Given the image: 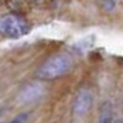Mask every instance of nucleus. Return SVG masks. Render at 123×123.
Here are the masks:
<instances>
[{
	"label": "nucleus",
	"instance_id": "obj_3",
	"mask_svg": "<svg viewBox=\"0 0 123 123\" xmlns=\"http://www.w3.org/2000/svg\"><path fill=\"white\" fill-rule=\"evenodd\" d=\"M44 92H46L44 85L42 83H39V81H33V83L25 85L18 91V94L16 96V101L21 105L33 104V102L42 98Z\"/></svg>",
	"mask_w": 123,
	"mask_h": 123
},
{
	"label": "nucleus",
	"instance_id": "obj_4",
	"mask_svg": "<svg viewBox=\"0 0 123 123\" xmlns=\"http://www.w3.org/2000/svg\"><path fill=\"white\" fill-rule=\"evenodd\" d=\"M92 106V95L91 92L86 89H83L78 92L75 97L74 105H73V111L76 117H84L87 112L90 111Z\"/></svg>",
	"mask_w": 123,
	"mask_h": 123
},
{
	"label": "nucleus",
	"instance_id": "obj_1",
	"mask_svg": "<svg viewBox=\"0 0 123 123\" xmlns=\"http://www.w3.org/2000/svg\"><path fill=\"white\" fill-rule=\"evenodd\" d=\"M73 64V59L68 54H55L46 60L38 70L37 76L43 80H52L57 79L62 75L67 74Z\"/></svg>",
	"mask_w": 123,
	"mask_h": 123
},
{
	"label": "nucleus",
	"instance_id": "obj_9",
	"mask_svg": "<svg viewBox=\"0 0 123 123\" xmlns=\"http://www.w3.org/2000/svg\"><path fill=\"white\" fill-rule=\"evenodd\" d=\"M32 1H41V0H32Z\"/></svg>",
	"mask_w": 123,
	"mask_h": 123
},
{
	"label": "nucleus",
	"instance_id": "obj_2",
	"mask_svg": "<svg viewBox=\"0 0 123 123\" xmlns=\"http://www.w3.org/2000/svg\"><path fill=\"white\" fill-rule=\"evenodd\" d=\"M30 31L28 24L21 16L9 14L0 17V35L9 38H17Z\"/></svg>",
	"mask_w": 123,
	"mask_h": 123
},
{
	"label": "nucleus",
	"instance_id": "obj_8",
	"mask_svg": "<svg viewBox=\"0 0 123 123\" xmlns=\"http://www.w3.org/2000/svg\"><path fill=\"white\" fill-rule=\"evenodd\" d=\"M112 123H123V119H121V118H116V119L112 121Z\"/></svg>",
	"mask_w": 123,
	"mask_h": 123
},
{
	"label": "nucleus",
	"instance_id": "obj_6",
	"mask_svg": "<svg viewBox=\"0 0 123 123\" xmlns=\"http://www.w3.org/2000/svg\"><path fill=\"white\" fill-rule=\"evenodd\" d=\"M102 7H104L105 11L111 12L116 7V1L115 0H102Z\"/></svg>",
	"mask_w": 123,
	"mask_h": 123
},
{
	"label": "nucleus",
	"instance_id": "obj_7",
	"mask_svg": "<svg viewBox=\"0 0 123 123\" xmlns=\"http://www.w3.org/2000/svg\"><path fill=\"white\" fill-rule=\"evenodd\" d=\"M27 118H28V115L27 113H21L20 116H17L16 118H14L10 123H25L27 121Z\"/></svg>",
	"mask_w": 123,
	"mask_h": 123
},
{
	"label": "nucleus",
	"instance_id": "obj_5",
	"mask_svg": "<svg viewBox=\"0 0 123 123\" xmlns=\"http://www.w3.org/2000/svg\"><path fill=\"white\" fill-rule=\"evenodd\" d=\"M113 117H112V104L110 101H105L100 107L97 123H112Z\"/></svg>",
	"mask_w": 123,
	"mask_h": 123
}]
</instances>
